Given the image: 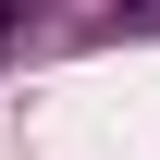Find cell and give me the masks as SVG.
<instances>
[{"instance_id": "cell-1", "label": "cell", "mask_w": 160, "mask_h": 160, "mask_svg": "<svg viewBox=\"0 0 160 160\" xmlns=\"http://www.w3.org/2000/svg\"><path fill=\"white\" fill-rule=\"evenodd\" d=\"M12 49H25V0H0V62H12Z\"/></svg>"}]
</instances>
